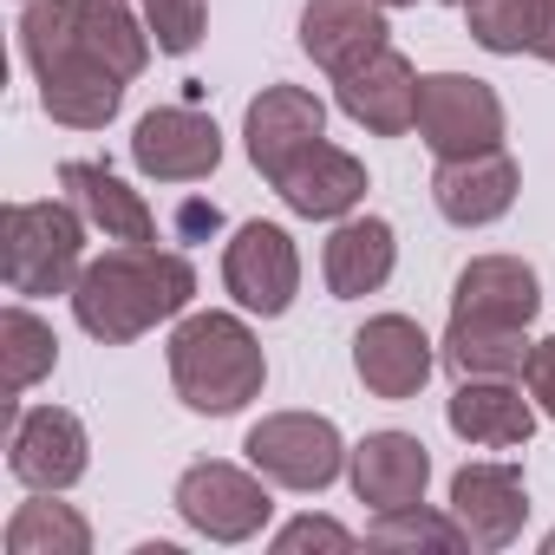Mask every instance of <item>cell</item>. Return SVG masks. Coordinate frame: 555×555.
I'll list each match as a JSON object with an SVG mask.
<instances>
[{
    "instance_id": "1",
    "label": "cell",
    "mask_w": 555,
    "mask_h": 555,
    "mask_svg": "<svg viewBox=\"0 0 555 555\" xmlns=\"http://www.w3.org/2000/svg\"><path fill=\"white\" fill-rule=\"evenodd\" d=\"M196 295V268L177 248L157 242H118L99 261H86L79 288H73V314L92 340L105 347H131L138 334H151L157 321L183 314Z\"/></svg>"
},
{
    "instance_id": "2",
    "label": "cell",
    "mask_w": 555,
    "mask_h": 555,
    "mask_svg": "<svg viewBox=\"0 0 555 555\" xmlns=\"http://www.w3.org/2000/svg\"><path fill=\"white\" fill-rule=\"evenodd\" d=\"M21 53L40 79V105L53 125L105 131L125 105V79L86 47L79 34V0H27L21 14Z\"/></svg>"
},
{
    "instance_id": "3",
    "label": "cell",
    "mask_w": 555,
    "mask_h": 555,
    "mask_svg": "<svg viewBox=\"0 0 555 555\" xmlns=\"http://www.w3.org/2000/svg\"><path fill=\"white\" fill-rule=\"evenodd\" d=\"M261 379H268L261 340L235 314H190L170 334V386L190 412L229 418L261 392Z\"/></svg>"
},
{
    "instance_id": "4",
    "label": "cell",
    "mask_w": 555,
    "mask_h": 555,
    "mask_svg": "<svg viewBox=\"0 0 555 555\" xmlns=\"http://www.w3.org/2000/svg\"><path fill=\"white\" fill-rule=\"evenodd\" d=\"M86 209L73 203H8L0 209V268L14 295H73L86 274Z\"/></svg>"
},
{
    "instance_id": "5",
    "label": "cell",
    "mask_w": 555,
    "mask_h": 555,
    "mask_svg": "<svg viewBox=\"0 0 555 555\" xmlns=\"http://www.w3.org/2000/svg\"><path fill=\"white\" fill-rule=\"evenodd\" d=\"M242 451L282 490H327L347 464V444H340L334 418H321V412H274L242 438Z\"/></svg>"
},
{
    "instance_id": "6",
    "label": "cell",
    "mask_w": 555,
    "mask_h": 555,
    "mask_svg": "<svg viewBox=\"0 0 555 555\" xmlns=\"http://www.w3.org/2000/svg\"><path fill=\"white\" fill-rule=\"evenodd\" d=\"M418 138L431 144L438 164L496 151L503 144V99L470 73H431V79H418Z\"/></svg>"
},
{
    "instance_id": "7",
    "label": "cell",
    "mask_w": 555,
    "mask_h": 555,
    "mask_svg": "<svg viewBox=\"0 0 555 555\" xmlns=\"http://www.w3.org/2000/svg\"><path fill=\"white\" fill-rule=\"evenodd\" d=\"M222 282L229 295L274 321V314H288L295 308V288H301V255H295V235L288 229H274V222H242L235 242L222 248Z\"/></svg>"
},
{
    "instance_id": "8",
    "label": "cell",
    "mask_w": 555,
    "mask_h": 555,
    "mask_svg": "<svg viewBox=\"0 0 555 555\" xmlns=\"http://www.w3.org/2000/svg\"><path fill=\"white\" fill-rule=\"evenodd\" d=\"M268 509H274V496L261 490V477H248L235 464L209 457V464H190L177 477V516L209 542H248L268 522Z\"/></svg>"
},
{
    "instance_id": "9",
    "label": "cell",
    "mask_w": 555,
    "mask_h": 555,
    "mask_svg": "<svg viewBox=\"0 0 555 555\" xmlns=\"http://www.w3.org/2000/svg\"><path fill=\"white\" fill-rule=\"evenodd\" d=\"M8 464L27 490H73L86 477V425L60 405L21 412L8 399Z\"/></svg>"
},
{
    "instance_id": "10",
    "label": "cell",
    "mask_w": 555,
    "mask_h": 555,
    "mask_svg": "<svg viewBox=\"0 0 555 555\" xmlns=\"http://www.w3.org/2000/svg\"><path fill=\"white\" fill-rule=\"evenodd\" d=\"M131 164L157 183H196L222 164V131L190 105H157L131 131Z\"/></svg>"
},
{
    "instance_id": "11",
    "label": "cell",
    "mask_w": 555,
    "mask_h": 555,
    "mask_svg": "<svg viewBox=\"0 0 555 555\" xmlns=\"http://www.w3.org/2000/svg\"><path fill=\"white\" fill-rule=\"evenodd\" d=\"M451 516L470 548H509L529 522V490L516 464H464L451 477Z\"/></svg>"
},
{
    "instance_id": "12",
    "label": "cell",
    "mask_w": 555,
    "mask_h": 555,
    "mask_svg": "<svg viewBox=\"0 0 555 555\" xmlns=\"http://www.w3.org/2000/svg\"><path fill=\"white\" fill-rule=\"evenodd\" d=\"M268 183L282 190V203H288L295 216L334 222V216H347V209L366 196V164H360V157H347L340 144L314 138V144H301L282 170H274Z\"/></svg>"
},
{
    "instance_id": "13",
    "label": "cell",
    "mask_w": 555,
    "mask_h": 555,
    "mask_svg": "<svg viewBox=\"0 0 555 555\" xmlns=\"http://www.w3.org/2000/svg\"><path fill=\"white\" fill-rule=\"evenodd\" d=\"M353 373L373 399H412L431 379V340L405 314H379L353 334Z\"/></svg>"
},
{
    "instance_id": "14",
    "label": "cell",
    "mask_w": 555,
    "mask_h": 555,
    "mask_svg": "<svg viewBox=\"0 0 555 555\" xmlns=\"http://www.w3.org/2000/svg\"><path fill=\"white\" fill-rule=\"evenodd\" d=\"M301 47L321 73H353L373 53H386V0H308L301 8Z\"/></svg>"
},
{
    "instance_id": "15",
    "label": "cell",
    "mask_w": 555,
    "mask_h": 555,
    "mask_svg": "<svg viewBox=\"0 0 555 555\" xmlns=\"http://www.w3.org/2000/svg\"><path fill=\"white\" fill-rule=\"evenodd\" d=\"M334 86H340V112H347L353 125H366L373 138H399V131L418 125V73H412V60L392 53V47L373 53L366 66L340 73Z\"/></svg>"
},
{
    "instance_id": "16",
    "label": "cell",
    "mask_w": 555,
    "mask_h": 555,
    "mask_svg": "<svg viewBox=\"0 0 555 555\" xmlns=\"http://www.w3.org/2000/svg\"><path fill=\"white\" fill-rule=\"evenodd\" d=\"M542 308L535 268L516 255H477L457 288H451V321H496V327H529Z\"/></svg>"
},
{
    "instance_id": "17",
    "label": "cell",
    "mask_w": 555,
    "mask_h": 555,
    "mask_svg": "<svg viewBox=\"0 0 555 555\" xmlns=\"http://www.w3.org/2000/svg\"><path fill=\"white\" fill-rule=\"evenodd\" d=\"M516 157L496 144V151H477V157H451V164H438V177H431V203H438V216L444 222H457V229H483V222H496L509 203H516Z\"/></svg>"
},
{
    "instance_id": "18",
    "label": "cell",
    "mask_w": 555,
    "mask_h": 555,
    "mask_svg": "<svg viewBox=\"0 0 555 555\" xmlns=\"http://www.w3.org/2000/svg\"><path fill=\"white\" fill-rule=\"evenodd\" d=\"M242 138H248L255 170H261V177H274V170H282L301 144L327 138V105H321L308 86H268V92L248 105Z\"/></svg>"
},
{
    "instance_id": "19",
    "label": "cell",
    "mask_w": 555,
    "mask_h": 555,
    "mask_svg": "<svg viewBox=\"0 0 555 555\" xmlns=\"http://www.w3.org/2000/svg\"><path fill=\"white\" fill-rule=\"evenodd\" d=\"M425 483H431V451L412 431H373V438H360V451H353V496L360 503L405 509V503H425Z\"/></svg>"
},
{
    "instance_id": "20",
    "label": "cell",
    "mask_w": 555,
    "mask_h": 555,
    "mask_svg": "<svg viewBox=\"0 0 555 555\" xmlns=\"http://www.w3.org/2000/svg\"><path fill=\"white\" fill-rule=\"evenodd\" d=\"M444 418H451V431H457L464 444H483V451H516V444H529V431H535V405H529L509 379H464V386L451 392Z\"/></svg>"
},
{
    "instance_id": "21",
    "label": "cell",
    "mask_w": 555,
    "mask_h": 555,
    "mask_svg": "<svg viewBox=\"0 0 555 555\" xmlns=\"http://www.w3.org/2000/svg\"><path fill=\"white\" fill-rule=\"evenodd\" d=\"M392 261H399V242H392V222L379 216H353L327 235V288L340 301H360V295H379L392 282Z\"/></svg>"
},
{
    "instance_id": "22",
    "label": "cell",
    "mask_w": 555,
    "mask_h": 555,
    "mask_svg": "<svg viewBox=\"0 0 555 555\" xmlns=\"http://www.w3.org/2000/svg\"><path fill=\"white\" fill-rule=\"evenodd\" d=\"M60 183L73 190V203L86 209V222L105 229V242H157V216H151V203H144L138 190H125L105 164L73 157V164L60 170Z\"/></svg>"
},
{
    "instance_id": "23",
    "label": "cell",
    "mask_w": 555,
    "mask_h": 555,
    "mask_svg": "<svg viewBox=\"0 0 555 555\" xmlns=\"http://www.w3.org/2000/svg\"><path fill=\"white\" fill-rule=\"evenodd\" d=\"M529 360V327H496V321H451L444 334V366L457 379H509Z\"/></svg>"
},
{
    "instance_id": "24",
    "label": "cell",
    "mask_w": 555,
    "mask_h": 555,
    "mask_svg": "<svg viewBox=\"0 0 555 555\" xmlns=\"http://www.w3.org/2000/svg\"><path fill=\"white\" fill-rule=\"evenodd\" d=\"M53 366H60V340H53V327H47L34 308L14 301L8 314H0V392L21 399V392L40 386Z\"/></svg>"
},
{
    "instance_id": "25",
    "label": "cell",
    "mask_w": 555,
    "mask_h": 555,
    "mask_svg": "<svg viewBox=\"0 0 555 555\" xmlns=\"http://www.w3.org/2000/svg\"><path fill=\"white\" fill-rule=\"evenodd\" d=\"M92 529L73 503H53V490H40L34 503L14 509L8 522V555H86Z\"/></svg>"
},
{
    "instance_id": "26",
    "label": "cell",
    "mask_w": 555,
    "mask_h": 555,
    "mask_svg": "<svg viewBox=\"0 0 555 555\" xmlns=\"http://www.w3.org/2000/svg\"><path fill=\"white\" fill-rule=\"evenodd\" d=\"M79 34H86V47H92L118 79H138L144 60H151V40L138 34V21H131L125 0H79Z\"/></svg>"
},
{
    "instance_id": "27",
    "label": "cell",
    "mask_w": 555,
    "mask_h": 555,
    "mask_svg": "<svg viewBox=\"0 0 555 555\" xmlns=\"http://www.w3.org/2000/svg\"><path fill=\"white\" fill-rule=\"evenodd\" d=\"M470 40L483 53H535L542 34V0H464Z\"/></svg>"
},
{
    "instance_id": "28",
    "label": "cell",
    "mask_w": 555,
    "mask_h": 555,
    "mask_svg": "<svg viewBox=\"0 0 555 555\" xmlns=\"http://www.w3.org/2000/svg\"><path fill=\"white\" fill-rule=\"evenodd\" d=\"M373 548H470V535L457 529V516H431L418 503L405 509H379V522L366 529Z\"/></svg>"
},
{
    "instance_id": "29",
    "label": "cell",
    "mask_w": 555,
    "mask_h": 555,
    "mask_svg": "<svg viewBox=\"0 0 555 555\" xmlns=\"http://www.w3.org/2000/svg\"><path fill=\"white\" fill-rule=\"evenodd\" d=\"M203 14H209V0H144V21H151L164 53H196Z\"/></svg>"
},
{
    "instance_id": "30",
    "label": "cell",
    "mask_w": 555,
    "mask_h": 555,
    "mask_svg": "<svg viewBox=\"0 0 555 555\" xmlns=\"http://www.w3.org/2000/svg\"><path fill=\"white\" fill-rule=\"evenodd\" d=\"M301 548H353V529H340L327 516H301L274 535V555H301Z\"/></svg>"
},
{
    "instance_id": "31",
    "label": "cell",
    "mask_w": 555,
    "mask_h": 555,
    "mask_svg": "<svg viewBox=\"0 0 555 555\" xmlns=\"http://www.w3.org/2000/svg\"><path fill=\"white\" fill-rule=\"evenodd\" d=\"M522 386H529V399L555 418V334L529 347V360H522Z\"/></svg>"
},
{
    "instance_id": "32",
    "label": "cell",
    "mask_w": 555,
    "mask_h": 555,
    "mask_svg": "<svg viewBox=\"0 0 555 555\" xmlns=\"http://www.w3.org/2000/svg\"><path fill=\"white\" fill-rule=\"evenodd\" d=\"M535 60L555 66V0H542V34H535Z\"/></svg>"
},
{
    "instance_id": "33",
    "label": "cell",
    "mask_w": 555,
    "mask_h": 555,
    "mask_svg": "<svg viewBox=\"0 0 555 555\" xmlns=\"http://www.w3.org/2000/svg\"><path fill=\"white\" fill-rule=\"evenodd\" d=\"M386 8H412V0H386Z\"/></svg>"
},
{
    "instance_id": "34",
    "label": "cell",
    "mask_w": 555,
    "mask_h": 555,
    "mask_svg": "<svg viewBox=\"0 0 555 555\" xmlns=\"http://www.w3.org/2000/svg\"><path fill=\"white\" fill-rule=\"evenodd\" d=\"M542 548H548V555H555V535H548V542H542Z\"/></svg>"
},
{
    "instance_id": "35",
    "label": "cell",
    "mask_w": 555,
    "mask_h": 555,
    "mask_svg": "<svg viewBox=\"0 0 555 555\" xmlns=\"http://www.w3.org/2000/svg\"><path fill=\"white\" fill-rule=\"evenodd\" d=\"M451 8H464V0H451Z\"/></svg>"
}]
</instances>
